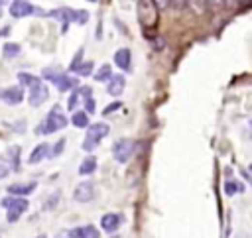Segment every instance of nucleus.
Here are the masks:
<instances>
[{
  "label": "nucleus",
  "mask_w": 252,
  "mask_h": 238,
  "mask_svg": "<svg viewBox=\"0 0 252 238\" xmlns=\"http://www.w3.org/2000/svg\"><path fill=\"white\" fill-rule=\"evenodd\" d=\"M65 126H67V116L61 112V106L55 104V106L47 112L46 120L36 128V132H38V134H53V132L63 130Z\"/></svg>",
  "instance_id": "1"
},
{
  "label": "nucleus",
  "mask_w": 252,
  "mask_h": 238,
  "mask_svg": "<svg viewBox=\"0 0 252 238\" xmlns=\"http://www.w3.org/2000/svg\"><path fill=\"white\" fill-rule=\"evenodd\" d=\"M0 205L6 209V221L8 223H16L20 219V215L26 213L28 207H30L26 197H16V195L14 197H4L2 201H0Z\"/></svg>",
  "instance_id": "2"
},
{
  "label": "nucleus",
  "mask_w": 252,
  "mask_h": 238,
  "mask_svg": "<svg viewBox=\"0 0 252 238\" xmlns=\"http://www.w3.org/2000/svg\"><path fill=\"white\" fill-rule=\"evenodd\" d=\"M109 132H110V128H109V124H105V122L89 124V126H87V138H85V142H83V150H85V152H93L94 148L99 146V142H101Z\"/></svg>",
  "instance_id": "3"
},
{
  "label": "nucleus",
  "mask_w": 252,
  "mask_h": 238,
  "mask_svg": "<svg viewBox=\"0 0 252 238\" xmlns=\"http://www.w3.org/2000/svg\"><path fill=\"white\" fill-rule=\"evenodd\" d=\"M134 142L132 140H118V142H114V146H112V156H114V160L118 162V164H126L132 156H134Z\"/></svg>",
  "instance_id": "4"
},
{
  "label": "nucleus",
  "mask_w": 252,
  "mask_h": 238,
  "mask_svg": "<svg viewBox=\"0 0 252 238\" xmlns=\"http://www.w3.org/2000/svg\"><path fill=\"white\" fill-rule=\"evenodd\" d=\"M47 99H49V89H47L42 81H38L36 85H32V87H30L28 103H30L32 106H42Z\"/></svg>",
  "instance_id": "5"
},
{
  "label": "nucleus",
  "mask_w": 252,
  "mask_h": 238,
  "mask_svg": "<svg viewBox=\"0 0 252 238\" xmlns=\"http://www.w3.org/2000/svg\"><path fill=\"white\" fill-rule=\"evenodd\" d=\"M156 2L152 0H140V22L146 28H152L156 24Z\"/></svg>",
  "instance_id": "6"
},
{
  "label": "nucleus",
  "mask_w": 252,
  "mask_h": 238,
  "mask_svg": "<svg viewBox=\"0 0 252 238\" xmlns=\"http://www.w3.org/2000/svg\"><path fill=\"white\" fill-rule=\"evenodd\" d=\"M0 101L14 106L24 101V89L22 87H8V89H0Z\"/></svg>",
  "instance_id": "7"
},
{
  "label": "nucleus",
  "mask_w": 252,
  "mask_h": 238,
  "mask_svg": "<svg viewBox=\"0 0 252 238\" xmlns=\"http://www.w3.org/2000/svg\"><path fill=\"white\" fill-rule=\"evenodd\" d=\"M34 12H40V10H36L28 0H14V2L10 4V16L12 18H26Z\"/></svg>",
  "instance_id": "8"
},
{
  "label": "nucleus",
  "mask_w": 252,
  "mask_h": 238,
  "mask_svg": "<svg viewBox=\"0 0 252 238\" xmlns=\"http://www.w3.org/2000/svg\"><path fill=\"white\" fill-rule=\"evenodd\" d=\"M93 197H94V185L91 181L79 183L75 187V191H73V199L77 203H89V201H93Z\"/></svg>",
  "instance_id": "9"
},
{
  "label": "nucleus",
  "mask_w": 252,
  "mask_h": 238,
  "mask_svg": "<svg viewBox=\"0 0 252 238\" xmlns=\"http://www.w3.org/2000/svg\"><path fill=\"white\" fill-rule=\"evenodd\" d=\"M122 215L120 213H107L103 219H101V226H103V230L105 232H116L118 228H120V224H122Z\"/></svg>",
  "instance_id": "10"
},
{
  "label": "nucleus",
  "mask_w": 252,
  "mask_h": 238,
  "mask_svg": "<svg viewBox=\"0 0 252 238\" xmlns=\"http://www.w3.org/2000/svg\"><path fill=\"white\" fill-rule=\"evenodd\" d=\"M36 187H38L36 181H30V183H14V185L6 187V191H8L10 195H16V197H28L30 193L36 191Z\"/></svg>",
  "instance_id": "11"
},
{
  "label": "nucleus",
  "mask_w": 252,
  "mask_h": 238,
  "mask_svg": "<svg viewBox=\"0 0 252 238\" xmlns=\"http://www.w3.org/2000/svg\"><path fill=\"white\" fill-rule=\"evenodd\" d=\"M49 144H40V146H36L34 148V152L30 154V158H28V164H32V165H36V164H40V162H44L47 156H49Z\"/></svg>",
  "instance_id": "12"
},
{
  "label": "nucleus",
  "mask_w": 252,
  "mask_h": 238,
  "mask_svg": "<svg viewBox=\"0 0 252 238\" xmlns=\"http://www.w3.org/2000/svg\"><path fill=\"white\" fill-rule=\"evenodd\" d=\"M107 83H109V85H107V91H109V95H112V97L122 95V91H124V85H126V81H124V77H122V75H112Z\"/></svg>",
  "instance_id": "13"
},
{
  "label": "nucleus",
  "mask_w": 252,
  "mask_h": 238,
  "mask_svg": "<svg viewBox=\"0 0 252 238\" xmlns=\"http://www.w3.org/2000/svg\"><path fill=\"white\" fill-rule=\"evenodd\" d=\"M69 234H71L73 238H99V236H101V234H99V230L94 228L93 224H87V226H77V228L69 230Z\"/></svg>",
  "instance_id": "14"
},
{
  "label": "nucleus",
  "mask_w": 252,
  "mask_h": 238,
  "mask_svg": "<svg viewBox=\"0 0 252 238\" xmlns=\"http://www.w3.org/2000/svg\"><path fill=\"white\" fill-rule=\"evenodd\" d=\"M53 85L59 89L61 93H65V91H71V89L77 87V79H73V77H69V75H65V73H61V75L53 81Z\"/></svg>",
  "instance_id": "15"
},
{
  "label": "nucleus",
  "mask_w": 252,
  "mask_h": 238,
  "mask_svg": "<svg viewBox=\"0 0 252 238\" xmlns=\"http://www.w3.org/2000/svg\"><path fill=\"white\" fill-rule=\"evenodd\" d=\"M130 59H132V53H130V49H126V47H122V49H118V51L114 53V63H116L120 69L128 71V69H130Z\"/></svg>",
  "instance_id": "16"
},
{
  "label": "nucleus",
  "mask_w": 252,
  "mask_h": 238,
  "mask_svg": "<svg viewBox=\"0 0 252 238\" xmlns=\"http://www.w3.org/2000/svg\"><path fill=\"white\" fill-rule=\"evenodd\" d=\"M73 12H75V10H71V8H57V10H51L47 16H51V18L63 22V24H65V26H63V30H65V28H67V22H73Z\"/></svg>",
  "instance_id": "17"
},
{
  "label": "nucleus",
  "mask_w": 252,
  "mask_h": 238,
  "mask_svg": "<svg viewBox=\"0 0 252 238\" xmlns=\"http://www.w3.org/2000/svg\"><path fill=\"white\" fill-rule=\"evenodd\" d=\"M94 169H97V158L87 156L79 165V175H91V173H94Z\"/></svg>",
  "instance_id": "18"
},
{
  "label": "nucleus",
  "mask_w": 252,
  "mask_h": 238,
  "mask_svg": "<svg viewBox=\"0 0 252 238\" xmlns=\"http://www.w3.org/2000/svg\"><path fill=\"white\" fill-rule=\"evenodd\" d=\"M8 158V162H10V165H12V171H16L18 167H20V148L18 146H12V148H8V154H6Z\"/></svg>",
  "instance_id": "19"
},
{
  "label": "nucleus",
  "mask_w": 252,
  "mask_h": 238,
  "mask_svg": "<svg viewBox=\"0 0 252 238\" xmlns=\"http://www.w3.org/2000/svg\"><path fill=\"white\" fill-rule=\"evenodd\" d=\"M71 122H73V126H77V128H87V126H89V114H87L85 110H79V112H75V114L71 116Z\"/></svg>",
  "instance_id": "20"
},
{
  "label": "nucleus",
  "mask_w": 252,
  "mask_h": 238,
  "mask_svg": "<svg viewBox=\"0 0 252 238\" xmlns=\"http://www.w3.org/2000/svg\"><path fill=\"white\" fill-rule=\"evenodd\" d=\"M110 77H112V69H110V65H101L99 71L94 73V81H99V83H105V81H109Z\"/></svg>",
  "instance_id": "21"
},
{
  "label": "nucleus",
  "mask_w": 252,
  "mask_h": 238,
  "mask_svg": "<svg viewBox=\"0 0 252 238\" xmlns=\"http://www.w3.org/2000/svg\"><path fill=\"white\" fill-rule=\"evenodd\" d=\"M18 81H20V85L22 87H32V85H36L38 81H40V77H36V75H30V73H18Z\"/></svg>",
  "instance_id": "22"
},
{
  "label": "nucleus",
  "mask_w": 252,
  "mask_h": 238,
  "mask_svg": "<svg viewBox=\"0 0 252 238\" xmlns=\"http://www.w3.org/2000/svg\"><path fill=\"white\" fill-rule=\"evenodd\" d=\"M242 191H244V185H242L240 181L229 179V181L225 183V193H227V195H235V193H242Z\"/></svg>",
  "instance_id": "23"
},
{
  "label": "nucleus",
  "mask_w": 252,
  "mask_h": 238,
  "mask_svg": "<svg viewBox=\"0 0 252 238\" xmlns=\"http://www.w3.org/2000/svg\"><path fill=\"white\" fill-rule=\"evenodd\" d=\"M2 53H4L6 59H12V57H16V55L20 53V45H18V44H6V45L2 47Z\"/></svg>",
  "instance_id": "24"
},
{
  "label": "nucleus",
  "mask_w": 252,
  "mask_h": 238,
  "mask_svg": "<svg viewBox=\"0 0 252 238\" xmlns=\"http://www.w3.org/2000/svg\"><path fill=\"white\" fill-rule=\"evenodd\" d=\"M8 173H12V165L6 158H0V179H4L8 177Z\"/></svg>",
  "instance_id": "25"
},
{
  "label": "nucleus",
  "mask_w": 252,
  "mask_h": 238,
  "mask_svg": "<svg viewBox=\"0 0 252 238\" xmlns=\"http://www.w3.org/2000/svg\"><path fill=\"white\" fill-rule=\"evenodd\" d=\"M73 22H77V24H87V22H89V12H87V10H75V12H73Z\"/></svg>",
  "instance_id": "26"
},
{
  "label": "nucleus",
  "mask_w": 252,
  "mask_h": 238,
  "mask_svg": "<svg viewBox=\"0 0 252 238\" xmlns=\"http://www.w3.org/2000/svg\"><path fill=\"white\" fill-rule=\"evenodd\" d=\"M75 73H79L81 77H89L91 73H93V63L91 61H85V63H81L79 67H77V71Z\"/></svg>",
  "instance_id": "27"
},
{
  "label": "nucleus",
  "mask_w": 252,
  "mask_h": 238,
  "mask_svg": "<svg viewBox=\"0 0 252 238\" xmlns=\"http://www.w3.org/2000/svg\"><path fill=\"white\" fill-rule=\"evenodd\" d=\"M42 75H44L47 81H51V83H53V81H55V79L61 75V71H59V69H53V67H46Z\"/></svg>",
  "instance_id": "28"
},
{
  "label": "nucleus",
  "mask_w": 252,
  "mask_h": 238,
  "mask_svg": "<svg viewBox=\"0 0 252 238\" xmlns=\"http://www.w3.org/2000/svg\"><path fill=\"white\" fill-rule=\"evenodd\" d=\"M189 2H193L195 6H199V10H207L217 2V0H189Z\"/></svg>",
  "instance_id": "29"
},
{
  "label": "nucleus",
  "mask_w": 252,
  "mask_h": 238,
  "mask_svg": "<svg viewBox=\"0 0 252 238\" xmlns=\"http://www.w3.org/2000/svg\"><path fill=\"white\" fill-rule=\"evenodd\" d=\"M57 201H59V193H53V195L49 197V201L44 205V209H46V211H51L53 207H57Z\"/></svg>",
  "instance_id": "30"
},
{
  "label": "nucleus",
  "mask_w": 252,
  "mask_h": 238,
  "mask_svg": "<svg viewBox=\"0 0 252 238\" xmlns=\"http://www.w3.org/2000/svg\"><path fill=\"white\" fill-rule=\"evenodd\" d=\"M77 103H79V91H73V93H71V97H69L67 108H69V110H75V108H77Z\"/></svg>",
  "instance_id": "31"
},
{
  "label": "nucleus",
  "mask_w": 252,
  "mask_h": 238,
  "mask_svg": "<svg viewBox=\"0 0 252 238\" xmlns=\"http://www.w3.org/2000/svg\"><path fill=\"white\" fill-rule=\"evenodd\" d=\"M81 59H83V49H79V51H77V55L73 57V63H71V67H69L71 71H77V67L81 65Z\"/></svg>",
  "instance_id": "32"
},
{
  "label": "nucleus",
  "mask_w": 252,
  "mask_h": 238,
  "mask_svg": "<svg viewBox=\"0 0 252 238\" xmlns=\"http://www.w3.org/2000/svg\"><path fill=\"white\" fill-rule=\"evenodd\" d=\"M63 148H65V138H63V140H59V142H57V146H55L53 150H51V156H59V154L63 152Z\"/></svg>",
  "instance_id": "33"
},
{
  "label": "nucleus",
  "mask_w": 252,
  "mask_h": 238,
  "mask_svg": "<svg viewBox=\"0 0 252 238\" xmlns=\"http://www.w3.org/2000/svg\"><path fill=\"white\" fill-rule=\"evenodd\" d=\"M85 108H87V110H85L87 114L94 112V101H93V97H87V99H85Z\"/></svg>",
  "instance_id": "34"
},
{
  "label": "nucleus",
  "mask_w": 252,
  "mask_h": 238,
  "mask_svg": "<svg viewBox=\"0 0 252 238\" xmlns=\"http://www.w3.org/2000/svg\"><path fill=\"white\" fill-rule=\"evenodd\" d=\"M118 108H122V103H112V104H109V106L103 110V114L107 116V114H110V112H114V110H118Z\"/></svg>",
  "instance_id": "35"
},
{
  "label": "nucleus",
  "mask_w": 252,
  "mask_h": 238,
  "mask_svg": "<svg viewBox=\"0 0 252 238\" xmlns=\"http://www.w3.org/2000/svg\"><path fill=\"white\" fill-rule=\"evenodd\" d=\"M172 4H173L175 8H183V6L189 4V0H172Z\"/></svg>",
  "instance_id": "36"
},
{
  "label": "nucleus",
  "mask_w": 252,
  "mask_h": 238,
  "mask_svg": "<svg viewBox=\"0 0 252 238\" xmlns=\"http://www.w3.org/2000/svg\"><path fill=\"white\" fill-rule=\"evenodd\" d=\"M172 4V0H156V6L158 8H168Z\"/></svg>",
  "instance_id": "37"
},
{
  "label": "nucleus",
  "mask_w": 252,
  "mask_h": 238,
  "mask_svg": "<svg viewBox=\"0 0 252 238\" xmlns=\"http://www.w3.org/2000/svg\"><path fill=\"white\" fill-rule=\"evenodd\" d=\"M55 238H73L69 232H65V230H61V232H57V236Z\"/></svg>",
  "instance_id": "38"
},
{
  "label": "nucleus",
  "mask_w": 252,
  "mask_h": 238,
  "mask_svg": "<svg viewBox=\"0 0 252 238\" xmlns=\"http://www.w3.org/2000/svg\"><path fill=\"white\" fill-rule=\"evenodd\" d=\"M6 4V0H0V6H4Z\"/></svg>",
  "instance_id": "39"
},
{
  "label": "nucleus",
  "mask_w": 252,
  "mask_h": 238,
  "mask_svg": "<svg viewBox=\"0 0 252 238\" xmlns=\"http://www.w3.org/2000/svg\"><path fill=\"white\" fill-rule=\"evenodd\" d=\"M38 238H46V234H42V236H38Z\"/></svg>",
  "instance_id": "40"
},
{
  "label": "nucleus",
  "mask_w": 252,
  "mask_h": 238,
  "mask_svg": "<svg viewBox=\"0 0 252 238\" xmlns=\"http://www.w3.org/2000/svg\"><path fill=\"white\" fill-rule=\"evenodd\" d=\"M91 2H97V0H91Z\"/></svg>",
  "instance_id": "41"
},
{
  "label": "nucleus",
  "mask_w": 252,
  "mask_h": 238,
  "mask_svg": "<svg viewBox=\"0 0 252 238\" xmlns=\"http://www.w3.org/2000/svg\"><path fill=\"white\" fill-rule=\"evenodd\" d=\"M250 126H252V122H250Z\"/></svg>",
  "instance_id": "42"
}]
</instances>
